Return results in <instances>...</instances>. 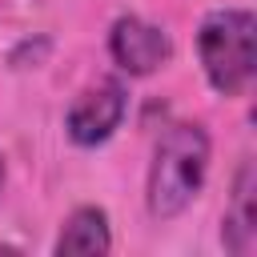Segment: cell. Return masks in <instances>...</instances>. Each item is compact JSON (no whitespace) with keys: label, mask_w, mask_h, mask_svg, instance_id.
<instances>
[{"label":"cell","mask_w":257,"mask_h":257,"mask_svg":"<svg viewBox=\"0 0 257 257\" xmlns=\"http://www.w3.org/2000/svg\"><path fill=\"white\" fill-rule=\"evenodd\" d=\"M209 173V133L193 120H177L157 137L149 181H145V205L157 221L181 217L193 197L201 193Z\"/></svg>","instance_id":"cell-1"},{"label":"cell","mask_w":257,"mask_h":257,"mask_svg":"<svg viewBox=\"0 0 257 257\" xmlns=\"http://www.w3.org/2000/svg\"><path fill=\"white\" fill-rule=\"evenodd\" d=\"M257 16L249 8H213L197 28V56L205 80L221 96H241L253 84Z\"/></svg>","instance_id":"cell-2"},{"label":"cell","mask_w":257,"mask_h":257,"mask_svg":"<svg viewBox=\"0 0 257 257\" xmlns=\"http://www.w3.org/2000/svg\"><path fill=\"white\" fill-rule=\"evenodd\" d=\"M124 112H128V88H124L116 76H104V80L88 84V88L72 100V108H68V116H64V133H68L72 145L96 149V145H104V141L120 128Z\"/></svg>","instance_id":"cell-3"},{"label":"cell","mask_w":257,"mask_h":257,"mask_svg":"<svg viewBox=\"0 0 257 257\" xmlns=\"http://www.w3.org/2000/svg\"><path fill=\"white\" fill-rule=\"evenodd\" d=\"M108 56L124 76H153L173 60V36L145 16H116L108 28Z\"/></svg>","instance_id":"cell-4"},{"label":"cell","mask_w":257,"mask_h":257,"mask_svg":"<svg viewBox=\"0 0 257 257\" xmlns=\"http://www.w3.org/2000/svg\"><path fill=\"white\" fill-rule=\"evenodd\" d=\"M253 193H257V177H253V161H245L237 169L233 197H229V209H225V221H221V241L237 257L253 253V245H257V205H253Z\"/></svg>","instance_id":"cell-5"},{"label":"cell","mask_w":257,"mask_h":257,"mask_svg":"<svg viewBox=\"0 0 257 257\" xmlns=\"http://www.w3.org/2000/svg\"><path fill=\"white\" fill-rule=\"evenodd\" d=\"M52 249H56L60 257H64V253H84V257H88V253H108V249H112L108 213H104L100 205H80V209H72Z\"/></svg>","instance_id":"cell-6"},{"label":"cell","mask_w":257,"mask_h":257,"mask_svg":"<svg viewBox=\"0 0 257 257\" xmlns=\"http://www.w3.org/2000/svg\"><path fill=\"white\" fill-rule=\"evenodd\" d=\"M0 193H4V157H0Z\"/></svg>","instance_id":"cell-7"}]
</instances>
